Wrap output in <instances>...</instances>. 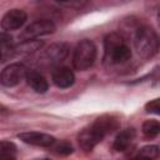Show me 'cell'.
I'll use <instances>...</instances> for the list:
<instances>
[{
	"mask_svg": "<svg viewBox=\"0 0 160 160\" xmlns=\"http://www.w3.org/2000/svg\"><path fill=\"white\" fill-rule=\"evenodd\" d=\"M159 155V148L156 145H148L140 149L138 152V158H146V159H155Z\"/></svg>",
	"mask_w": 160,
	"mask_h": 160,
	"instance_id": "cell-17",
	"label": "cell"
},
{
	"mask_svg": "<svg viewBox=\"0 0 160 160\" xmlns=\"http://www.w3.org/2000/svg\"><path fill=\"white\" fill-rule=\"evenodd\" d=\"M55 29H56V26L51 20L40 19V20H36V21L31 22L30 25H28L25 28V30L21 32L20 38H21V40L36 39V38L42 36V35L52 34L55 31Z\"/></svg>",
	"mask_w": 160,
	"mask_h": 160,
	"instance_id": "cell-5",
	"label": "cell"
},
{
	"mask_svg": "<svg viewBox=\"0 0 160 160\" xmlns=\"http://www.w3.org/2000/svg\"><path fill=\"white\" fill-rule=\"evenodd\" d=\"M68 52H69V45L66 42H56V44H52L50 45L44 55H42V59L48 62V64H58L60 61H62L66 56H68Z\"/></svg>",
	"mask_w": 160,
	"mask_h": 160,
	"instance_id": "cell-9",
	"label": "cell"
},
{
	"mask_svg": "<svg viewBox=\"0 0 160 160\" xmlns=\"http://www.w3.org/2000/svg\"><path fill=\"white\" fill-rule=\"evenodd\" d=\"M134 46L138 55L144 59H150L156 55L159 50V38L155 30L149 26L139 28L134 38Z\"/></svg>",
	"mask_w": 160,
	"mask_h": 160,
	"instance_id": "cell-3",
	"label": "cell"
},
{
	"mask_svg": "<svg viewBox=\"0 0 160 160\" xmlns=\"http://www.w3.org/2000/svg\"><path fill=\"white\" fill-rule=\"evenodd\" d=\"M159 131H160V124L158 120H146L142 124V132L149 139L158 136Z\"/></svg>",
	"mask_w": 160,
	"mask_h": 160,
	"instance_id": "cell-15",
	"label": "cell"
},
{
	"mask_svg": "<svg viewBox=\"0 0 160 160\" xmlns=\"http://www.w3.org/2000/svg\"><path fill=\"white\" fill-rule=\"evenodd\" d=\"M145 109H146L148 112L156 114V115L160 114V101H159V99H155V100L148 102V104L145 105Z\"/></svg>",
	"mask_w": 160,
	"mask_h": 160,
	"instance_id": "cell-19",
	"label": "cell"
},
{
	"mask_svg": "<svg viewBox=\"0 0 160 160\" xmlns=\"http://www.w3.org/2000/svg\"><path fill=\"white\" fill-rule=\"evenodd\" d=\"M42 44H44L42 41L36 40V39H26V40L20 41V44L15 45L14 52L15 54H21V55L32 54V52L40 50L41 46H42Z\"/></svg>",
	"mask_w": 160,
	"mask_h": 160,
	"instance_id": "cell-13",
	"label": "cell"
},
{
	"mask_svg": "<svg viewBox=\"0 0 160 160\" xmlns=\"http://www.w3.org/2000/svg\"><path fill=\"white\" fill-rule=\"evenodd\" d=\"M26 19H28V15L24 10L12 9V10H9L2 16V19L0 21V26L5 31L18 30L26 22Z\"/></svg>",
	"mask_w": 160,
	"mask_h": 160,
	"instance_id": "cell-7",
	"label": "cell"
},
{
	"mask_svg": "<svg viewBox=\"0 0 160 160\" xmlns=\"http://www.w3.org/2000/svg\"><path fill=\"white\" fill-rule=\"evenodd\" d=\"M59 1H69V0H59Z\"/></svg>",
	"mask_w": 160,
	"mask_h": 160,
	"instance_id": "cell-21",
	"label": "cell"
},
{
	"mask_svg": "<svg viewBox=\"0 0 160 160\" xmlns=\"http://www.w3.org/2000/svg\"><path fill=\"white\" fill-rule=\"evenodd\" d=\"M95 59H96V46H95V44L91 40L84 39L76 45V48L74 50L72 65L76 70L84 71L94 64Z\"/></svg>",
	"mask_w": 160,
	"mask_h": 160,
	"instance_id": "cell-4",
	"label": "cell"
},
{
	"mask_svg": "<svg viewBox=\"0 0 160 160\" xmlns=\"http://www.w3.org/2000/svg\"><path fill=\"white\" fill-rule=\"evenodd\" d=\"M1 58H2V56H1V52H0V60H1Z\"/></svg>",
	"mask_w": 160,
	"mask_h": 160,
	"instance_id": "cell-22",
	"label": "cell"
},
{
	"mask_svg": "<svg viewBox=\"0 0 160 160\" xmlns=\"http://www.w3.org/2000/svg\"><path fill=\"white\" fill-rule=\"evenodd\" d=\"M25 78H26L28 84H29L36 92L44 94V92L48 91V89H49L48 81H46V79L44 78V75L40 74L39 71H36V70H29V71H26Z\"/></svg>",
	"mask_w": 160,
	"mask_h": 160,
	"instance_id": "cell-12",
	"label": "cell"
},
{
	"mask_svg": "<svg viewBox=\"0 0 160 160\" xmlns=\"http://www.w3.org/2000/svg\"><path fill=\"white\" fill-rule=\"evenodd\" d=\"M18 138L26 144L35 145V146H42V148H51L52 144L56 141L54 136L45 134V132H36V131L21 132L18 135Z\"/></svg>",
	"mask_w": 160,
	"mask_h": 160,
	"instance_id": "cell-8",
	"label": "cell"
},
{
	"mask_svg": "<svg viewBox=\"0 0 160 160\" xmlns=\"http://www.w3.org/2000/svg\"><path fill=\"white\" fill-rule=\"evenodd\" d=\"M8 112H9V110H8V108L0 104V115H2V114H8Z\"/></svg>",
	"mask_w": 160,
	"mask_h": 160,
	"instance_id": "cell-20",
	"label": "cell"
},
{
	"mask_svg": "<svg viewBox=\"0 0 160 160\" xmlns=\"http://www.w3.org/2000/svg\"><path fill=\"white\" fill-rule=\"evenodd\" d=\"M16 154V146L10 141H0V159L14 158Z\"/></svg>",
	"mask_w": 160,
	"mask_h": 160,
	"instance_id": "cell-16",
	"label": "cell"
},
{
	"mask_svg": "<svg viewBox=\"0 0 160 160\" xmlns=\"http://www.w3.org/2000/svg\"><path fill=\"white\" fill-rule=\"evenodd\" d=\"M25 74H26V69L22 64H20V62L10 64L1 71L0 82L8 88L15 86L25 78Z\"/></svg>",
	"mask_w": 160,
	"mask_h": 160,
	"instance_id": "cell-6",
	"label": "cell"
},
{
	"mask_svg": "<svg viewBox=\"0 0 160 160\" xmlns=\"http://www.w3.org/2000/svg\"><path fill=\"white\" fill-rule=\"evenodd\" d=\"M119 128L120 122L116 118L110 115H102L79 134V145L84 151H91L106 135L114 132Z\"/></svg>",
	"mask_w": 160,
	"mask_h": 160,
	"instance_id": "cell-1",
	"label": "cell"
},
{
	"mask_svg": "<svg viewBox=\"0 0 160 160\" xmlns=\"http://www.w3.org/2000/svg\"><path fill=\"white\" fill-rule=\"evenodd\" d=\"M52 81L58 88L66 89L74 84L75 76H74V72L69 68L59 66V68H55L52 70Z\"/></svg>",
	"mask_w": 160,
	"mask_h": 160,
	"instance_id": "cell-10",
	"label": "cell"
},
{
	"mask_svg": "<svg viewBox=\"0 0 160 160\" xmlns=\"http://www.w3.org/2000/svg\"><path fill=\"white\" fill-rule=\"evenodd\" d=\"M14 41L12 38L6 32H0V52L2 58H9L14 52Z\"/></svg>",
	"mask_w": 160,
	"mask_h": 160,
	"instance_id": "cell-14",
	"label": "cell"
},
{
	"mask_svg": "<svg viewBox=\"0 0 160 160\" xmlns=\"http://www.w3.org/2000/svg\"><path fill=\"white\" fill-rule=\"evenodd\" d=\"M135 136H136V132L132 128H129V129L120 131L114 140V150L120 151V152L130 150L134 145Z\"/></svg>",
	"mask_w": 160,
	"mask_h": 160,
	"instance_id": "cell-11",
	"label": "cell"
},
{
	"mask_svg": "<svg viewBox=\"0 0 160 160\" xmlns=\"http://www.w3.org/2000/svg\"><path fill=\"white\" fill-rule=\"evenodd\" d=\"M105 58L111 64H124L131 58V50L126 45L122 35L111 32L104 40Z\"/></svg>",
	"mask_w": 160,
	"mask_h": 160,
	"instance_id": "cell-2",
	"label": "cell"
},
{
	"mask_svg": "<svg viewBox=\"0 0 160 160\" xmlns=\"http://www.w3.org/2000/svg\"><path fill=\"white\" fill-rule=\"evenodd\" d=\"M52 151L55 152V154H58V155H69V154H71L72 152V148H71V145L69 144V142H66V141H60V142H54L52 144Z\"/></svg>",
	"mask_w": 160,
	"mask_h": 160,
	"instance_id": "cell-18",
	"label": "cell"
}]
</instances>
